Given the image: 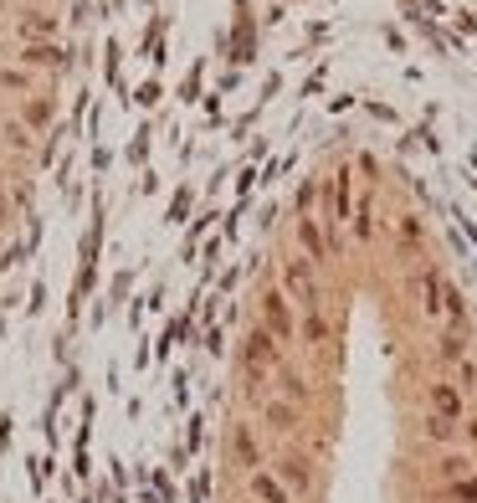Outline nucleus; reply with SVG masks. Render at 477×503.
I'll list each match as a JSON object with an SVG mask.
<instances>
[{
  "label": "nucleus",
  "mask_w": 477,
  "mask_h": 503,
  "mask_svg": "<svg viewBox=\"0 0 477 503\" xmlns=\"http://www.w3.org/2000/svg\"><path fill=\"white\" fill-rule=\"evenodd\" d=\"M21 123H31V129H47V123H51V103H47V98H26Z\"/></svg>",
  "instance_id": "9d476101"
},
{
  "label": "nucleus",
  "mask_w": 477,
  "mask_h": 503,
  "mask_svg": "<svg viewBox=\"0 0 477 503\" xmlns=\"http://www.w3.org/2000/svg\"><path fill=\"white\" fill-rule=\"evenodd\" d=\"M252 499H257V503H293V499H287V488H283V483L272 478V473H262V468L252 473Z\"/></svg>",
  "instance_id": "0eeeda50"
},
{
  "label": "nucleus",
  "mask_w": 477,
  "mask_h": 503,
  "mask_svg": "<svg viewBox=\"0 0 477 503\" xmlns=\"http://www.w3.org/2000/svg\"><path fill=\"white\" fill-rule=\"evenodd\" d=\"M16 36H21L26 47L51 42V36H57V16H47V11H31V16H21V21H16Z\"/></svg>",
  "instance_id": "7ed1b4c3"
},
{
  "label": "nucleus",
  "mask_w": 477,
  "mask_h": 503,
  "mask_svg": "<svg viewBox=\"0 0 477 503\" xmlns=\"http://www.w3.org/2000/svg\"><path fill=\"white\" fill-rule=\"evenodd\" d=\"M452 499H462V503H477V478L457 483V488H452Z\"/></svg>",
  "instance_id": "4468645a"
},
{
  "label": "nucleus",
  "mask_w": 477,
  "mask_h": 503,
  "mask_svg": "<svg viewBox=\"0 0 477 503\" xmlns=\"http://www.w3.org/2000/svg\"><path fill=\"white\" fill-rule=\"evenodd\" d=\"M426 431L436 436V442H447V436H452V421H442V416H431V421H426Z\"/></svg>",
  "instance_id": "2eb2a0df"
},
{
  "label": "nucleus",
  "mask_w": 477,
  "mask_h": 503,
  "mask_svg": "<svg viewBox=\"0 0 477 503\" xmlns=\"http://www.w3.org/2000/svg\"><path fill=\"white\" fill-rule=\"evenodd\" d=\"M298 237H303V247H309V257H324V237H318L313 221H298Z\"/></svg>",
  "instance_id": "f8f14e48"
},
{
  "label": "nucleus",
  "mask_w": 477,
  "mask_h": 503,
  "mask_svg": "<svg viewBox=\"0 0 477 503\" xmlns=\"http://www.w3.org/2000/svg\"><path fill=\"white\" fill-rule=\"evenodd\" d=\"M278 483L293 488V493H303V488H309V462H303V457H283V462H278Z\"/></svg>",
  "instance_id": "6e6552de"
},
{
  "label": "nucleus",
  "mask_w": 477,
  "mask_h": 503,
  "mask_svg": "<svg viewBox=\"0 0 477 503\" xmlns=\"http://www.w3.org/2000/svg\"><path fill=\"white\" fill-rule=\"evenodd\" d=\"M237 452L246 468H257V442H252V431H237Z\"/></svg>",
  "instance_id": "ddd939ff"
},
{
  "label": "nucleus",
  "mask_w": 477,
  "mask_h": 503,
  "mask_svg": "<svg viewBox=\"0 0 477 503\" xmlns=\"http://www.w3.org/2000/svg\"><path fill=\"white\" fill-rule=\"evenodd\" d=\"M16 62H21L26 72H36V67L62 72V67H67V51L57 47V42H36V47H21V51H16Z\"/></svg>",
  "instance_id": "f257e3e1"
},
{
  "label": "nucleus",
  "mask_w": 477,
  "mask_h": 503,
  "mask_svg": "<svg viewBox=\"0 0 477 503\" xmlns=\"http://www.w3.org/2000/svg\"><path fill=\"white\" fill-rule=\"evenodd\" d=\"M262 318H267L262 329L272 339H293V309H287L283 293H267V298H262Z\"/></svg>",
  "instance_id": "f03ea898"
},
{
  "label": "nucleus",
  "mask_w": 477,
  "mask_h": 503,
  "mask_svg": "<svg viewBox=\"0 0 477 503\" xmlns=\"http://www.w3.org/2000/svg\"><path fill=\"white\" fill-rule=\"evenodd\" d=\"M283 283L298 293V303H309V309H313V298H318V293H313V267L309 263H287Z\"/></svg>",
  "instance_id": "423d86ee"
},
{
  "label": "nucleus",
  "mask_w": 477,
  "mask_h": 503,
  "mask_svg": "<svg viewBox=\"0 0 477 503\" xmlns=\"http://www.w3.org/2000/svg\"><path fill=\"white\" fill-rule=\"evenodd\" d=\"M241 359H246V370H252V375H262V365H272V359H278V339L267 334V329H257V334L246 339Z\"/></svg>",
  "instance_id": "20e7f679"
},
{
  "label": "nucleus",
  "mask_w": 477,
  "mask_h": 503,
  "mask_svg": "<svg viewBox=\"0 0 477 503\" xmlns=\"http://www.w3.org/2000/svg\"><path fill=\"white\" fill-rule=\"evenodd\" d=\"M267 427H272V431H293V427H298V411L283 406V401H272V406H267Z\"/></svg>",
  "instance_id": "9b49d317"
},
{
  "label": "nucleus",
  "mask_w": 477,
  "mask_h": 503,
  "mask_svg": "<svg viewBox=\"0 0 477 503\" xmlns=\"http://www.w3.org/2000/svg\"><path fill=\"white\" fill-rule=\"evenodd\" d=\"M0 88H5V93H31L36 77H31L26 67H0Z\"/></svg>",
  "instance_id": "1a4fd4ad"
},
{
  "label": "nucleus",
  "mask_w": 477,
  "mask_h": 503,
  "mask_svg": "<svg viewBox=\"0 0 477 503\" xmlns=\"http://www.w3.org/2000/svg\"><path fill=\"white\" fill-rule=\"evenodd\" d=\"M5 139H11V144H21V149L31 144V139H26V123H5Z\"/></svg>",
  "instance_id": "dca6fc26"
},
{
  "label": "nucleus",
  "mask_w": 477,
  "mask_h": 503,
  "mask_svg": "<svg viewBox=\"0 0 477 503\" xmlns=\"http://www.w3.org/2000/svg\"><path fill=\"white\" fill-rule=\"evenodd\" d=\"M431 416H442V421H457L462 416V390L457 385H431Z\"/></svg>",
  "instance_id": "39448f33"
}]
</instances>
